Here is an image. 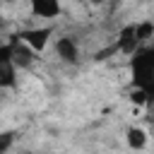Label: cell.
<instances>
[{
  "instance_id": "6",
  "label": "cell",
  "mask_w": 154,
  "mask_h": 154,
  "mask_svg": "<svg viewBox=\"0 0 154 154\" xmlns=\"http://www.w3.org/2000/svg\"><path fill=\"white\" fill-rule=\"evenodd\" d=\"M10 43H12V58H14V65H17V70H24V67H29V65L34 63V51H31L26 43H22L17 36H14Z\"/></svg>"
},
{
  "instance_id": "3",
  "label": "cell",
  "mask_w": 154,
  "mask_h": 154,
  "mask_svg": "<svg viewBox=\"0 0 154 154\" xmlns=\"http://www.w3.org/2000/svg\"><path fill=\"white\" fill-rule=\"evenodd\" d=\"M142 46H144V43H142L140 34H137V24H125V26L120 29L118 38H116L113 51H120V53H125V55H135Z\"/></svg>"
},
{
  "instance_id": "7",
  "label": "cell",
  "mask_w": 154,
  "mask_h": 154,
  "mask_svg": "<svg viewBox=\"0 0 154 154\" xmlns=\"http://www.w3.org/2000/svg\"><path fill=\"white\" fill-rule=\"evenodd\" d=\"M31 12L41 19H55L60 14V0H29Z\"/></svg>"
},
{
  "instance_id": "8",
  "label": "cell",
  "mask_w": 154,
  "mask_h": 154,
  "mask_svg": "<svg viewBox=\"0 0 154 154\" xmlns=\"http://www.w3.org/2000/svg\"><path fill=\"white\" fill-rule=\"evenodd\" d=\"M125 140H128V147L130 149H144L147 147V132L142 130V128H128V132H125Z\"/></svg>"
},
{
  "instance_id": "9",
  "label": "cell",
  "mask_w": 154,
  "mask_h": 154,
  "mask_svg": "<svg viewBox=\"0 0 154 154\" xmlns=\"http://www.w3.org/2000/svg\"><path fill=\"white\" fill-rule=\"evenodd\" d=\"M12 144H14V132H12V130L0 132V154H7Z\"/></svg>"
},
{
  "instance_id": "1",
  "label": "cell",
  "mask_w": 154,
  "mask_h": 154,
  "mask_svg": "<svg viewBox=\"0 0 154 154\" xmlns=\"http://www.w3.org/2000/svg\"><path fill=\"white\" fill-rule=\"evenodd\" d=\"M130 82L132 89L149 99V103L154 101V46L147 43L135 55H130Z\"/></svg>"
},
{
  "instance_id": "4",
  "label": "cell",
  "mask_w": 154,
  "mask_h": 154,
  "mask_svg": "<svg viewBox=\"0 0 154 154\" xmlns=\"http://www.w3.org/2000/svg\"><path fill=\"white\" fill-rule=\"evenodd\" d=\"M51 36H53V29L51 26H38V29H24V31H19L17 34V38L22 41V43H26L34 53H38V51H43L46 46H48V41H51Z\"/></svg>"
},
{
  "instance_id": "2",
  "label": "cell",
  "mask_w": 154,
  "mask_h": 154,
  "mask_svg": "<svg viewBox=\"0 0 154 154\" xmlns=\"http://www.w3.org/2000/svg\"><path fill=\"white\" fill-rule=\"evenodd\" d=\"M17 84V65L12 58V43L0 46V91L12 89Z\"/></svg>"
},
{
  "instance_id": "5",
  "label": "cell",
  "mask_w": 154,
  "mask_h": 154,
  "mask_svg": "<svg viewBox=\"0 0 154 154\" xmlns=\"http://www.w3.org/2000/svg\"><path fill=\"white\" fill-rule=\"evenodd\" d=\"M55 53H58V58H60L63 63H67V65H77V60H79V48H77V43H75L70 36L55 38Z\"/></svg>"
}]
</instances>
